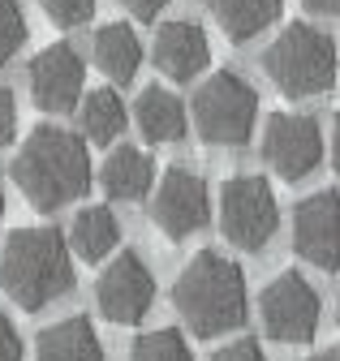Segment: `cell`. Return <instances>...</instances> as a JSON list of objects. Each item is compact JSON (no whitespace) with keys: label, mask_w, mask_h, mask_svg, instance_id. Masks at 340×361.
Returning a JSON list of instances; mask_svg holds the SVG:
<instances>
[{"label":"cell","mask_w":340,"mask_h":361,"mask_svg":"<svg viewBox=\"0 0 340 361\" xmlns=\"http://www.w3.org/2000/svg\"><path fill=\"white\" fill-rule=\"evenodd\" d=\"M280 5L284 0H207L216 26L233 39V43H245L254 35H263L276 18H280Z\"/></svg>","instance_id":"18"},{"label":"cell","mask_w":340,"mask_h":361,"mask_svg":"<svg viewBox=\"0 0 340 361\" xmlns=\"http://www.w3.org/2000/svg\"><path fill=\"white\" fill-rule=\"evenodd\" d=\"M69 245L82 262H104L116 245H121V224L108 207H87L78 211L73 228H69Z\"/></svg>","instance_id":"19"},{"label":"cell","mask_w":340,"mask_h":361,"mask_svg":"<svg viewBox=\"0 0 340 361\" xmlns=\"http://www.w3.org/2000/svg\"><path fill=\"white\" fill-rule=\"evenodd\" d=\"M0 361H22V336L5 314H0Z\"/></svg>","instance_id":"26"},{"label":"cell","mask_w":340,"mask_h":361,"mask_svg":"<svg viewBox=\"0 0 340 361\" xmlns=\"http://www.w3.org/2000/svg\"><path fill=\"white\" fill-rule=\"evenodd\" d=\"M173 305L194 336H224L245 323V271L220 250H202L177 276Z\"/></svg>","instance_id":"2"},{"label":"cell","mask_w":340,"mask_h":361,"mask_svg":"<svg viewBox=\"0 0 340 361\" xmlns=\"http://www.w3.org/2000/svg\"><path fill=\"white\" fill-rule=\"evenodd\" d=\"M26 43V13L18 0H0V65L13 61L18 48Z\"/></svg>","instance_id":"22"},{"label":"cell","mask_w":340,"mask_h":361,"mask_svg":"<svg viewBox=\"0 0 340 361\" xmlns=\"http://www.w3.org/2000/svg\"><path fill=\"white\" fill-rule=\"evenodd\" d=\"M310 361H340V344H332V348H323V353H315Z\"/></svg>","instance_id":"30"},{"label":"cell","mask_w":340,"mask_h":361,"mask_svg":"<svg viewBox=\"0 0 340 361\" xmlns=\"http://www.w3.org/2000/svg\"><path fill=\"white\" fill-rule=\"evenodd\" d=\"M78 121H82V133H87L91 142L108 147V142H116L125 133V104H121L116 90L99 86V90H91V95L78 104Z\"/></svg>","instance_id":"20"},{"label":"cell","mask_w":340,"mask_h":361,"mask_svg":"<svg viewBox=\"0 0 340 361\" xmlns=\"http://www.w3.org/2000/svg\"><path fill=\"white\" fill-rule=\"evenodd\" d=\"M336 314H340V305H336Z\"/></svg>","instance_id":"32"},{"label":"cell","mask_w":340,"mask_h":361,"mask_svg":"<svg viewBox=\"0 0 340 361\" xmlns=\"http://www.w3.org/2000/svg\"><path fill=\"white\" fill-rule=\"evenodd\" d=\"M0 219H5V185H0Z\"/></svg>","instance_id":"31"},{"label":"cell","mask_w":340,"mask_h":361,"mask_svg":"<svg viewBox=\"0 0 340 361\" xmlns=\"http://www.w3.org/2000/svg\"><path fill=\"white\" fill-rule=\"evenodd\" d=\"M35 361H104V344L91 327V319H61L39 331L35 340Z\"/></svg>","instance_id":"14"},{"label":"cell","mask_w":340,"mask_h":361,"mask_svg":"<svg viewBox=\"0 0 340 361\" xmlns=\"http://www.w3.org/2000/svg\"><path fill=\"white\" fill-rule=\"evenodd\" d=\"M13 129H18V104H13V90L0 86V147L13 142Z\"/></svg>","instance_id":"24"},{"label":"cell","mask_w":340,"mask_h":361,"mask_svg":"<svg viewBox=\"0 0 340 361\" xmlns=\"http://www.w3.org/2000/svg\"><path fill=\"white\" fill-rule=\"evenodd\" d=\"M125 9H130L138 22H155L168 9V0H125Z\"/></svg>","instance_id":"27"},{"label":"cell","mask_w":340,"mask_h":361,"mask_svg":"<svg viewBox=\"0 0 340 361\" xmlns=\"http://www.w3.org/2000/svg\"><path fill=\"white\" fill-rule=\"evenodd\" d=\"M26 78H30V99L44 112H69L82 99L87 69H82V56L73 52V43H52L30 61Z\"/></svg>","instance_id":"12"},{"label":"cell","mask_w":340,"mask_h":361,"mask_svg":"<svg viewBox=\"0 0 340 361\" xmlns=\"http://www.w3.org/2000/svg\"><path fill=\"white\" fill-rule=\"evenodd\" d=\"M310 13H323V18H340V0H302Z\"/></svg>","instance_id":"28"},{"label":"cell","mask_w":340,"mask_h":361,"mask_svg":"<svg viewBox=\"0 0 340 361\" xmlns=\"http://www.w3.org/2000/svg\"><path fill=\"white\" fill-rule=\"evenodd\" d=\"M95 301H99V314L108 323H142V314L151 310L155 301V276L147 271V262L138 254H116L95 280Z\"/></svg>","instance_id":"9"},{"label":"cell","mask_w":340,"mask_h":361,"mask_svg":"<svg viewBox=\"0 0 340 361\" xmlns=\"http://www.w3.org/2000/svg\"><path fill=\"white\" fill-rule=\"evenodd\" d=\"M151 219L155 228L168 241H186L194 237L202 224L211 219V194H207V180L190 168H168L159 190L151 198Z\"/></svg>","instance_id":"8"},{"label":"cell","mask_w":340,"mask_h":361,"mask_svg":"<svg viewBox=\"0 0 340 361\" xmlns=\"http://www.w3.org/2000/svg\"><path fill=\"white\" fill-rule=\"evenodd\" d=\"M194 129L207 147H241L250 133H254V121H259V95L254 86L233 73V69H216L198 90H194Z\"/></svg>","instance_id":"5"},{"label":"cell","mask_w":340,"mask_h":361,"mask_svg":"<svg viewBox=\"0 0 340 361\" xmlns=\"http://www.w3.org/2000/svg\"><path fill=\"white\" fill-rule=\"evenodd\" d=\"M0 288L22 310L39 314L73 288V258L69 241L56 228H18L0 254Z\"/></svg>","instance_id":"3"},{"label":"cell","mask_w":340,"mask_h":361,"mask_svg":"<svg viewBox=\"0 0 340 361\" xmlns=\"http://www.w3.org/2000/svg\"><path fill=\"white\" fill-rule=\"evenodd\" d=\"M99 180H104L108 198H116V202H138L151 190V180H155V159L147 151H138V147H116L104 159Z\"/></svg>","instance_id":"15"},{"label":"cell","mask_w":340,"mask_h":361,"mask_svg":"<svg viewBox=\"0 0 340 361\" xmlns=\"http://www.w3.org/2000/svg\"><path fill=\"white\" fill-rule=\"evenodd\" d=\"M134 116H138V129L147 142H181L186 138V104L164 86H142Z\"/></svg>","instance_id":"16"},{"label":"cell","mask_w":340,"mask_h":361,"mask_svg":"<svg viewBox=\"0 0 340 361\" xmlns=\"http://www.w3.org/2000/svg\"><path fill=\"white\" fill-rule=\"evenodd\" d=\"M211 361H267V353L254 344V340H233V344H224Z\"/></svg>","instance_id":"25"},{"label":"cell","mask_w":340,"mask_h":361,"mask_svg":"<svg viewBox=\"0 0 340 361\" xmlns=\"http://www.w3.org/2000/svg\"><path fill=\"white\" fill-rule=\"evenodd\" d=\"M13 185L35 211H61L91 190V155L61 125H39L13 155Z\"/></svg>","instance_id":"1"},{"label":"cell","mask_w":340,"mask_h":361,"mask_svg":"<svg viewBox=\"0 0 340 361\" xmlns=\"http://www.w3.org/2000/svg\"><path fill=\"white\" fill-rule=\"evenodd\" d=\"M95 65L104 69V78H112L116 86L134 82L138 65H142V43L134 35V26L125 22H108L95 30Z\"/></svg>","instance_id":"17"},{"label":"cell","mask_w":340,"mask_h":361,"mask_svg":"<svg viewBox=\"0 0 340 361\" xmlns=\"http://www.w3.org/2000/svg\"><path fill=\"white\" fill-rule=\"evenodd\" d=\"M130 361H194V353L177 327H159V331H142L130 344Z\"/></svg>","instance_id":"21"},{"label":"cell","mask_w":340,"mask_h":361,"mask_svg":"<svg viewBox=\"0 0 340 361\" xmlns=\"http://www.w3.org/2000/svg\"><path fill=\"white\" fill-rule=\"evenodd\" d=\"M263 159L272 172H280L284 180H302L319 168L323 159V133L315 116L302 112H276L263 129Z\"/></svg>","instance_id":"10"},{"label":"cell","mask_w":340,"mask_h":361,"mask_svg":"<svg viewBox=\"0 0 340 361\" xmlns=\"http://www.w3.org/2000/svg\"><path fill=\"white\" fill-rule=\"evenodd\" d=\"M155 69L173 82H190L211 65V43L198 22H168L155 35Z\"/></svg>","instance_id":"13"},{"label":"cell","mask_w":340,"mask_h":361,"mask_svg":"<svg viewBox=\"0 0 340 361\" xmlns=\"http://www.w3.org/2000/svg\"><path fill=\"white\" fill-rule=\"evenodd\" d=\"M293 250L319 271L340 267V194L319 190L293 211Z\"/></svg>","instance_id":"11"},{"label":"cell","mask_w":340,"mask_h":361,"mask_svg":"<svg viewBox=\"0 0 340 361\" xmlns=\"http://www.w3.org/2000/svg\"><path fill=\"white\" fill-rule=\"evenodd\" d=\"M263 69L272 86L289 99H315L327 95L336 82V43L319 26L293 22L284 26L263 52Z\"/></svg>","instance_id":"4"},{"label":"cell","mask_w":340,"mask_h":361,"mask_svg":"<svg viewBox=\"0 0 340 361\" xmlns=\"http://www.w3.org/2000/svg\"><path fill=\"white\" fill-rule=\"evenodd\" d=\"M39 5H44V13L61 30H73L82 22H91V13H95V0H39Z\"/></svg>","instance_id":"23"},{"label":"cell","mask_w":340,"mask_h":361,"mask_svg":"<svg viewBox=\"0 0 340 361\" xmlns=\"http://www.w3.org/2000/svg\"><path fill=\"white\" fill-rule=\"evenodd\" d=\"M280 224V207L276 194L263 176H229L220 185V233L229 237V245L259 254Z\"/></svg>","instance_id":"6"},{"label":"cell","mask_w":340,"mask_h":361,"mask_svg":"<svg viewBox=\"0 0 340 361\" xmlns=\"http://www.w3.org/2000/svg\"><path fill=\"white\" fill-rule=\"evenodd\" d=\"M332 164H336V172H340V112H336V121H332Z\"/></svg>","instance_id":"29"},{"label":"cell","mask_w":340,"mask_h":361,"mask_svg":"<svg viewBox=\"0 0 340 361\" xmlns=\"http://www.w3.org/2000/svg\"><path fill=\"white\" fill-rule=\"evenodd\" d=\"M259 310H263L267 336L280 340V344H306V340H315L319 314H323L319 293L310 288V280L302 276V271H280V276L263 288Z\"/></svg>","instance_id":"7"}]
</instances>
